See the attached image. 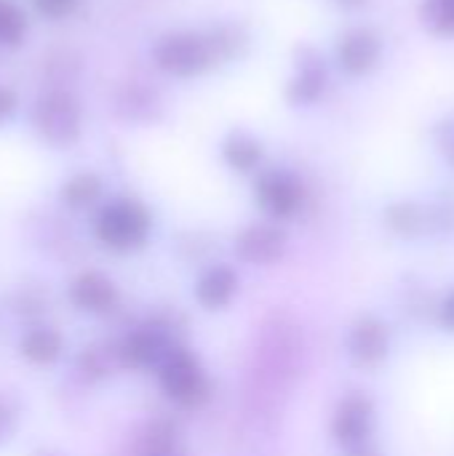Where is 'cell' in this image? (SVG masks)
Masks as SVG:
<instances>
[{"mask_svg": "<svg viewBox=\"0 0 454 456\" xmlns=\"http://www.w3.org/2000/svg\"><path fill=\"white\" fill-rule=\"evenodd\" d=\"M153 64L177 80H193L219 67L211 29H171L153 43Z\"/></svg>", "mask_w": 454, "mask_h": 456, "instance_id": "6da1fadb", "label": "cell"}, {"mask_svg": "<svg viewBox=\"0 0 454 456\" xmlns=\"http://www.w3.org/2000/svg\"><path fill=\"white\" fill-rule=\"evenodd\" d=\"M153 232V214L136 198H112L94 219V235L102 246L128 254L147 243Z\"/></svg>", "mask_w": 454, "mask_h": 456, "instance_id": "7a4b0ae2", "label": "cell"}, {"mask_svg": "<svg viewBox=\"0 0 454 456\" xmlns=\"http://www.w3.org/2000/svg\"><path fill=\"white\" fill-rule=\"evenodd\" d=\"M29 126L51 147H72L83 134V107L67 88L40 94L29 110Z\"/></svg>", "mask_w": 454, "mask_h": 456, "instance_id": "3957f363", "label": "cell"}, {"mask_svg": "<svg viewBox=\"0 0 454 456\" xmlns=\"http://www.w3.org/2000/svg\"><path fill=\"white\" fill-rule=\"evenodd\" d=\"M257 206L273 219L286 222L297 216L305 206V184L297 174L286 168H265L254 182Z\"/></svg>", "mask_w": 454, "mask_h": 456, "instance_id": "277c9868", "label": "cell"}, {"mask_svg": "<svg viewBox=\"0 0 454 456\" xmlns=\"http://www.w3.org/2000/svg\"><path fill=\"white\" fill-rule=\"evenodd\" d=\"M334 61L348 77H367L383 61V35L375 27H348L334 45Z\"/></svg>", "mask_w": 454, "mask_h": 456, "instance_id": "5b68a950", "label": "cell"}, {"mask_svg": "<svg viewBox=\"0 0 454 456\" xmlns=\"http://www.w3.org/2000/svg\"><path fill=\"white\" fill-rule=\"evenodd\" d=\"M329 88V64L318 48L302 45L294 56V72L284 88V96L292 107H313L326 96Z\"/></svg>", "mask_w": 454, "mask_h": 456, "instance_id": "8992f818", "label": "cell"}, {"mask_svg": "<svg viewBox=\"0 0 454 456\" xmlns=\"http://www.w3.org/2000/svg\"><path fill=\"white\" fill-rule=\"evenodd\" d=\"M158 377L163 393L182 406H195L206 395V374L187 350H169L161 361Z\"/></svg>", "mask_w": 454, "mask_h": 456, "instance_id": "52a82bcc", "label": "cell"}, {"mask_svg": "<svg viewBox=\"0 0 454 456\" xmlns=\"http://www.w3.org/2000/svg\"><path fill=\"white\" fill-rule=\"evenodd\" d=\"M345 350L359 369H377L391 355V331L380 318H361L351 326Z\"/></svg>", "mask_w": 454, "mask_h": 456, "instance_id": "ba28073f", "label": "cell"}, {"mask_svg": "<svg viewBox=\"0 0 454 456\" xmlns=\"http://www.w3.org/2000/svg\"><path fill=\"white\" fill-rule=\"evenodd\" d=\"M372 425H375L372 401L367 395L353 393L337 406V414L332 419V433H334L337 444H343L345 449H356L361 444H369Z\"/></svg>", "mask_w": 454, "mask_h": 456, "instance_id": "9c48e42d", "label": "cell"}, {"mask_svg": "<svg viewBox=\"0 0 454 456\" xmlns=\"http://www.w3.org/2000/svg\"><path fill=\"white\" fill-rule=\"evenodd\" d=\"M286 251V232L278 224L257 222L238 232L235 254L249 265H273Z\"/></svg>", "mask_w": 454, "mask_h": 456, "instance_id": "30bf717a", "label": "cell"}, {"mask_svg": "<svg viewBox=\"0 0 454 456\" xmlns=\"http://www.w3.org/2000/svg\"><path fill=\"white\" fill-rule=\"evenodd\" d=\"M70 299L78 310L91 315H104L118 305V289L102 273H83L70 286Z\"/></svg>", "mask_w": 454, "mask_h": 456, "instance_id": "8fae6325", "label": "cell"}, {"mask_svg": "<svg viewBox=\"0 0 454 456\" xmlns=\"http://www.w3.org/2000/svg\"><path fill=\"white\" fill-rule=\"evenodd\" d=\"M222 160L227 163V168L238 171V174H254L260 171L262 160H265V147L257 136H252L249 131H230L222 139Z\"/></svg>", "mask_w": 454, "mask_h": 456, "instance_id": "7c38bea8", "label": "cell"}, {"mask_svg": "<svg viewBox=\"0 0 454 456\" xmlns=\"http://www.w3.org/2000/svg\"><path fill=\"white\" fill-rule=\"evenodd\" d=\"M235 289H238L235 270L227 267V265H214L201 275V281L195 286V299L206 310H219L235 297Z\"/></svg>", "mask_w": 454, "mask_h": 456, "instance_id": "4fadbf2b", "label": "cell"}, {"mask_svg": "<svg viewBox=\"0 0 454 456\" xmlns=\"http://www.w3.org/2000/svg\"><path fill=\"white\" fill-rule=\"evenodd\" d=\"M385 227L404 240L420 238L425 230H431L428 222V206L417 200H396L385 208Z\"/></svg>", "mask_w": 454, "mask_h": 456, "instance_id": "5bb4252c", "label": "cell"}, {"mask_svg": "<svg viewBox=\"0 0 454 456\" xmlns=\"http://www.w3.org/2000/svg\"><path fill=\"white\" fill-rule=\"evenodd\" d=\"M62 350H64L62 334L54 331V329H48V326L29 329V331L21 337V342H19V353H21L27 361L37 363V366L54 363V361L62 355Z\"/></svg>", "mask_w": 454, "mask_h": 456, "instance_id": "9a60e30c", "label": "cell"}, {"mask_svg": "<svg viewBox=\"0 0 454 456\" xmlns=\"http://www.w3.org/2000/svg\"><path fill=\"white\" fill-rule=\"evenodd\" d=\"M102 190L104 184L94 171H78L62 184L59 200L72 211H83V208H91L102 198Z\"/></svg>", "mask_w": 454, "mask_h": 456, "instance_id": "2e32d148", "label": "cell"}, {"mask_svg": "<svg viewBox=\"0 0 454 456\" xmlns=\"http://www.w3.org/2000/svg\"><path fill=\"white\" fill-rule=\"evenodd\" d=\"M163 347H166V342L155 331H136L123 342L120 358H123L126 366L144 369V366H153V363L163 361Z\"/></svg>", "mask_w": 454, "mask_h": 456, "instance_id": "e0dca14e", "label": "cell"}, {"mask_svg": "<svg viewBox=\"0 0 454 456\" xmlns=\"http://www.w3.org/2000/svg\"><path fill=\"white\" fill-rule=\"evenodd\" d=\"M29 16L16 0H0V45L19 48L27 40Z\"/></svg>", "mask_w": 454, "mask_h": 456, "instance_id": "ac0fdd59", "label": "cell"}, {"mask_svg": "<svg viewBox=\"0 0 454 456\" xmlns=\"http://www.w3.org/2000/svg\"><path fill=\"white\" fill-rule=\"evenodd\" d=\"M420 21L436 37H454V0H423Z\"/></svg>", "mask_w": 454, "mask_h": 456, "instance_id": "d6986e66", "label": "cell"}, {"mask_svg": "<svg viewBox=\"0 0 454 456\" xmlns=\"http://www.w3.org/2000/svg\"><path fill=\"white\" fill-rule=\"evenodd\" d=\"M80 0H32L35 11L43 16V19H51V21H59V19H67L75 13Z\"/></svg>", "mask_w": 454, "mask_h": 456, "instance_id": "ffe728a7", "label": "cell"}, {"mask_svg": "<svg viewBox=\"0 0 454 456\" xmlns=\"http://www.w3.org/2000/svg\"><path fill=\"white\" fill-rule=\"evenodd\" d=\"M436 147H439V152L444 155V160L454 168V115L444 118V120L436 126Z\"/></svg>", "mask_w": 454, "mask_h": 456, "instance_id": "44dd1931", "label": "cell"}, {"mask_svg": "<svg viewBox=\"0 0 454 456\" xmlns=\"http://www.w3.org/2000/svg\"><path fill=\"white\" fill-rule=\"evenodd\" d=\"M19 110V94L11 88V86H3L0 83V126L8 123Z\"/></svg>", "mask_w": 454, "mask_h": 456, "instance_id": "7402d4cb", "label": "cell"}, {"mask_svg": "<svg viewBox=\"0 0 454 456\" xmlns=\"http://www.w3.org/2000/svg\"><path fill=\"white\" fill-rule=\"evenodd\" d=\"M439 323H442L444 331L454 334V289L452 291H447V297H444L442 305H439Z\"/></svg>", "mask_w": 454, "mask_h": 456, "instance_id": "603a6c76", "label": "cell"}, {"mask_svg": "<svg viewBox=\"0 0 454 456\" xmlns=\"http://www.w3.org/2000/svg\"><path fill=\"white\" fill-rule=\"evenodd\" d=\"M11 428H13V414L5 406H0V441L5 438V433H11Z\"/></svg>", "mask_w": 454, "mask_h": 456, "instance_id": "cb8c5ba5", "label": "cell"}, {"mask_svg": "<svg viewBox=\"0 0 454 456\" xmlns=\"http://www.w3.org/2000/svg\"><path fill=\"white\" fill-rule=\"evenodd\" d=\"M340 8H345V11H361L369 0H334Z\"/></svg>", "mask_w": 454, "mask_h": 456, "instance_id": "d4e9b609", "label": "cell"}, {"mask_svg": "<svg viewBox=\"0 0 454 456\" xmlns=\"http://www.w3.org/2000/svg\"><path fill=\"white\" fill-rule=\"evenodd\" d=\"M348 456H380V452H377V449H372L369 444H361V446L351 449V454Z\"/></svg>", "mask_w": 454, "mask_h": 456, "instance_id": "484cf974", "label": "cell"}]
</instances>
